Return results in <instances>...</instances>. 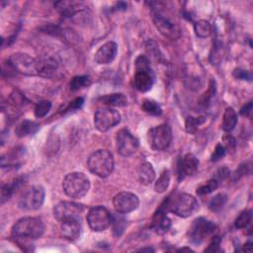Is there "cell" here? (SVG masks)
Returning <instances> with one entry per match:
<instances>
[{
  "mask_svg": "<svg viewBox=\"0 0 253 253\" xmlns=\"http://www.w3.org/2000/svg\"><path fill=\"white\" fill-rule=\"evenodd\" d=\"M39 129H40V125L37 124L36 122L24 120L16 126L15 134L19 138H25L36 134L39 131Z\"/></svg>",
  "mask_w": 253,
  "mask_h": 253,
  "instance_id": "cell-21",
  "label": "cell"
},
{
  "mask_svg": "<svg viewBox=\"0 0 253 253\" xmlns=\"http://www.w3.org/2000/svg\"><path fill=\"white\" fill-rule=\"evenodd\" d=\"M140 200L137 195L130 192H121L113 199V206L118 214H129L138 209Z\"/></svg>",
  "mask_w": 253,
  "mask_h": 253,
  "instance_id": "cell-13",
  "label": "cell"
},
{
  "mask_svg": "<svg viewBox=\"0 0 253 253\" xmlns=\"http://www.w3.org/2000/svg\"><path fill=\"white\" fill-rule=\"evenodd\" d=\"M64 193L72 199L83 198L90 189V181L82 172L68 173L63 182Z\"/></svg>",
  "mask_w": 253,
  "mask_h": 253,
  "instance_id": "cell-4",
  "label": "cell"
},
{
  "mask_svg": "<svg viewBox=\"0 0 253 253\" xmlns=\"http://www.w3.org/2000/svg\"><path fill=\"white\" fill-rule=\"evenodd\" d=\"M136 71H144V72H150L154 73L152 66H151V61L146 56H140L136 60Z\"/></svg>",
  "mask_w": 253,
  "mask_h": 253,
  "instance_id": "cell-35",
  "label": "cell"
},
{
  "mask_svg": "<svg viewBox=\"0 0 253 253\" xmlns=\"http://www.w3.org/2000/svg\"><path fill=\"white\" fill-rule=\"evenodd\" d=\"M229 175H230V171L228 170V168L222 167V168H220V169L218 170L216 179H217L218 181H220V180H224V179L228 178Z\"/></svg>",
  "mask_w": 253,
  "mask_h": 253,
  "instance_id": "cell-43",
  "label": "cell"
},
{
  "mask_svg": "<svg viewBox=\"0 0 253 253\" xmlns=\"http://www.w3.org/2000/svg\"><path fill=\"white\" fill-rule=\"evenodd\" d=\"M237 124V114L235 110L231 107L225 109L222 117L221 128L224 132H231Z\"/></svg>",
  "mask_w": 253,
  "mask_h": 253,
  "instance_id": "cell-23",
  "label": "cell"
},
{
  "mask_svg": "<svg viewBox=\"0 0 253 253\" xmlns=\"http://www.w3.org/2000/svg\"><path fill=\"white\" fill-rule=\"evenodd\" d=\"M155 82L154 73L144 72V71H136L134 77V86L140 92H148L153 88Z\"/></svg>",
  "mask_w": 253,
  "mask_h": 253,
  "instance_id": "cell-20",
  "label": "cell"
},
{
  "mask_svg": "<svg viewBox=\"0 0 253 253\" xmlns=\"http://www.w3.org/2000/svg\"><path fill=\"white\" fill-rule=\"evenodd\" d=\"M117 54V44L115 42H108L99 48L94 59L98 64H109L116 59Z\"/></svg>",
  "mask_w": 253,
  "mask_h": 253,
  "instance_id": "cell-17",
  "label": "cell"
},
{
  "mask_svg": "<svg viewBox=\"0 0 253 253\" xmlns=\"http://www.w3.org/2000/svg\"><path fill=\"white\" fill-rule=\"evenodd\" d=\"M233 76L236 78V79H239V80H247V81H251L252 79V76H251V73L247 70H244V69H241V68H236L233 70Z\"/></svg>",
  "mask_w": 253,
  "mask_h": 253,
  "instance_id": "cell-40",
  "label": "cell"
},
{
  "mask_svg": "<svg viewBox=\"0 0 253 253\" xmlns=\"http://www.w3.org/2000/svg\"><path fill=\"white\" fill-rule=\"evenodd\" d=\"M10 100H11V102H12L15 106H17V107H19V106H24V105L27 104V102H28V100L26 99V97H25L19 90H14V91L11 93V95H10Z\"/></svg>",
  "mask_w": 253,
  "mask_h": 253,
  "instance_id": "cell-37",
  "label": "cell"
},
{
  "mask_svg": "<svg viewBox=\"0 0 253 253\" xmlns=\"http://www.w3.org/2000/svg\"><path fill=\"white\" fill-rule=\"evenodd\" d=\"M61 231L64 238L74 241L80 237L81 222L80 219L69 218L61 221Z\"/></svg>",
  "mask_w": 253,
  "mask_h": 253,
  "instance_id": "cell-16",
  "label": "cell"
},
{
  "mask_svg": "<svg viewBox=\"0 0 253 253\" xmlns=\"http://www.w3.org/2000/svg\"><path fill=\"white\" fill-rule=\"evenodd\" d=\"M206 119L204 117H199V118H193L189 117L186 121V130L188 133L194 134L197 131V128L199 126H201Z\"/></svg>",
  "mask_w": 253,
  "mask_h": 253,
  "instance_id": "cell-36",
  "label": "cell"
},
{
  "mask_svg": "<svg viewBox=\"0 0 253 253\" xmlns=\"http://www.w3.org/2000/svg\"><path fill=\"white\" fill-rule=\"evenodd\" d=\"M152 227L158 235L165 234L171 227V220L166 216L165 211L159 209L154 216Z\"/></svg>",
  "mask_w": 253,
  "mask_h": 253,
  "instance_id": "cell-19",
  "label": "cell"
},
{
  "mask_svg": "<svg viewBox=\"0 0 253 253\" xmlns=\"http://www.w3.org/2000/svg\"><path fill=\"white\" fill-rule=\"evenodd\" d=\"M99 100L110 107H125L128 104V98H126L123 93L108 94L102 96Z\"/></svg>",
  "mask_w": 253,
  "mask_h": 253,
  "instance_id": "cell-24",
  "label": "cell"
},
{
  "mask_svg": "<svg viewBox=\"0 0 253 253\" xmlns=\"http://www.w3.org/2000/svg\"><path fill=\"white\" fill-rule=\"evenodd\" d=\"M38 73L40 76L49 79H60L63 76V72L60 62L53 57L46 56L37 59Z\"/></svg>",
  "mask_w": 253,
  "mask_h": 253,
  "instance_id": "cell-12",
  "label": "cell"
},
{
  "mask_svg": "<svg viewBox=\"0 0 253 253\" xmlns=\"http://www.w3.org/2000/svg\"><path fill=\"white\" fill-rule=\"evenodd\" d=\"M163 211H169L181 218H188L199 209L197 199L187 193H172L160 207Z\"/></svg>",
  "mask_w": 253,
  "mask_h": 253,
  "instance_id": "cell-1",
  "label": "cell"
},
{
  "mask_svg": "<svg viewBox=\"0 0 253 253\" xmlns=\"http://www.w3.org/2000/svg\"><path fill=\"white\" fill-rule=\"evenodd\" d=\"M45 189L35 185L24 192L19 200V208L24 211H37L42 208L45 202Z\"/></svg>",
  "mask_w": 253,
  "mask_h": 253,
  "instance_id": "cell-9",
  "label": "cell"
},
{
  "mask_svg": "<svg viewBox=\"0 0 253 253\" xmlns=\"http://www.w3.org/2000/svg\"><path fill=\"white\" fill-rule=\"evenodd\" d=\"M84 210L85 207L83 205L73 202H61L55 207L54 216L61 222L62 221L69 218L80 219Z\"/></svg>",
  "mask_w": 253,
  "mask_h": 253,
  "instance_id": "cell-14",
  "label": "cell"
},
{
  "mask_svg": "<svg viewBox=\"0 0 253 253\" xmlns=\"http://www.w3.org/2000/svg\"><path fill=\"white\" fill-rule=\"evenodd\" d=\"M140 251H142V252H145V251L151 252V251H155V249H154V248H151V247H148V248H143V249H141Z\"/></svg>",
  "mask_w": 253,
  "mask_h": 253,
  "instance_id": "cell-47",
  "label": "cell"
},
{
  "mask_svg": "<svg viewBox=\"0 0 253 253\" xmlns=\"http://www.w3.org/2000/svg\"><path fill=\"white\" fill-rule=\"evenodd\" d=\"M240 114L242 116H245V117H251V114H252V101H249L246 105H244L241 109H240Z\"/></svg>",
  "mask_w": 253,
  "mask_h": 253,
  "instance_id": "cell-44",
  "label": "cell"
},
{
  "mask_svg": "<svg viewBox=\"0 0 253 253\" xmlns=\"http://www.w3.org/2000/svg\"><path fill=\"white\" fill-rule=\"evenodd\" d=\"M216 93V82L215 80H211L208 90L199 98V105L203 108H207Z\"/></svg>",
  "mask_w": 253,
  "mask_h": 253,
  "instance_id": "cell-31",
  "label": "cell"
},
{
  "mask_svg": "<svg viewBox=\"0 0 253 253\" xmlns=\"http://www.w3.org/2000/svg\"><path fill=\"white\" fill-rule=\"evenodd\" d=\"M114 164L113 155L106 150L93 153L87 160L89 171L101 178H106L113 172Z\"/></svg>",
  "mask_w": 253,
  "mask_h": 253,
  "instance_id": "cell-3",
  "label": "cell"
},
{
  "mask_svg": "<svg viewBox=\"0 0 253 253\" xmlns=\"http://www.w3.org/2000/svg\"><path fill=\"white\" fill-rule=\"evenodd\" d=\"M45 223L38 217H26L20 219L12 226L11 233L17 241H28L40 238L45 232Z\"/></svg>",
  "mask_w": 253,
  "mask_h": 253,
  "instance_id": "cell-2",
  "label": "cell"
},
{
  "mask_svg": "<svg viewBox=\"0 0 253 253\" xmlns=\"http://www.w3.org/2000/svg\"><path fill=\"white\" fill-rule=\"evenodd\" d=\"M251 248H252V242H247V243H245L244 244V246H243V250H245V251H251Z\"/></svg>",
  "mask_w": 253,
  "mask_h": 253,
  "instance_id": "cell-46",
  "label": "cell"
},
{
  "mask_svg": "<svg viewBox=\"0 0 253 253\" xmlns=\"http://www.w3.org/2000/svg\"><path fill=\"white\" fill-rule=\"evenodd\" d=\"M194 31L199 38H208L212 35L213 29L211 24L206 20H199L194 25Z\"/></svg>",
  "mask_w": 253,
  "mask_h": 253,
  "instance_id": "cell-26",
  "label": "cell"
},
{
  "mask_svg": "<svg viewBox=\"0 0 253 253\" xmlns=\"http://www.w3.org/2000/svg\"><path fill=\"white\" fill-rule=\"evenodd\" d=\"M89 227L93 231H104L113 222V217L103 206L93 207L88 211L86 217Z\"/></svg>",
  "mask_w": 253,
  "mask_h": 253,
  "instance_id": "cell-8",
  "label": "cell"
},
{
  "mask_svg": "<svg viewBox=\"0 0 253 253\" xmlns=\"http://www.w3.org/2000/svg\"><path fill=\"white\" fill-rule=\"evenodd\" d=\"M180 251H192V249H190V248H181Z\"/></svg>",
  "mask_w": 253,
  "mask_h": 253,
  "instance_id": "cell-48",
  "label": "cell"
},
{
  "mask_svg": "<svg viewBox=\"0 0 253 253\" xmlns=\"http://www.w3.org/2000/svg\"><path fill=\"white\" fill-rule=\"evenodd\" d=\"M91 84L90 77L87 75H77L74 76L69 82V88L71 91H78L80 89L86 88Z\"/></svg>",
  "mask_w": 253,
  "mask_h": 253,
  "instance_id": "cell-28",
  "label": "cell"
},
{
  "mask_svg": "<svg viewBox=\"0 0 253 253\" xmlns=\"http://www.w3.org/2000/svg\"><path fill=\"white\" fill-rule=\"evenodd\" d=\"M225 153H226V152H225L223 146L221 145V144H218V145L216 146V149H215V151H214L212 157H211V160H212L213 162L219 161L220 159H221V158L225 156Z\"/></svg>",
  "mask_w": 253,
  "mask_h": 253,
  "instance_id": "cell-39",
  "label": "cell"
},
{
  "mask_svg": "<svg viewBox=\"0 0 253 253\" xmlns=\"http://www.w3.org/2000/svg\"><path fill=\"white\" fill-rule=\"evenodd\" d=\"M83 102H84L83 98H81V97L76 98L75 100L70 102V104L66 107L64 112H70V111H73V110H77L78 108H80L83 105Z\"/></svg>",
  "mask_w": 253,
  "mask_h": 253,
  "instance_id": "cell-42",
  "label": "cell"
},
{
  "mask_svg": "<svg viewBox=\"0 0 253 253\" xmlns=\"http://www.w3.org/2000/svg\"><path fill=\"white\" fill-rule=\"evenodd\" d=\"M142 108L146 113L152 116H160L162 114V109L160 105L157 101L152 99L144 100L142 104Z\"/></svg>",
  "mask_w": 253,
  "mask_h": 253,
  "instance_id": "cell-29",
  "label": "cell"
},
{
  "mask_svg": "<svg viewBox=\"0 0 253 253\" xmlns=\"http://www.w3.org/2000/svg\"><path fill=\"white\" fill-rule=\"evenodd\" d=\"M138 177L142 184L150 185L156 179V171L149 162H144L138 167Z\"/></svg>",
  "mask_w": 253,
  "mask_h": 253,
  "instance_id": "cell-22",
  "label": "cell"
},
{
  "mask_svg": "<svg viewBox=\"0 0 253 253\" xmlns=\"http://www.w3.org/2000/svg\"><path fill=\"white\" fill-rule=\"evenodd\" d=\"M226 202V195L225 194H218L215 197L212 198V200L209 203V209L213 212H219L222 209Z\"/></svg>",
  "mask_w": 253,
  "mask_h": 253,
  "instance_id": "cell-33",
  "label": "cell"
},
{
  "mask_svg": "<svg viewBox=\"0 0 253 253\" xmlns=\"http://www.w3.org/2000/svg\"><path fill=\"white\" fill-rule=\"evenodd\" d=\"M7 64L17 73L27 76L39 75L37 59L24 53H16L11 55L7 60Z\"/></svg>",
  "mask_w": 253,
  "mask_h": 253,
  "instance_id": "cell-5",
  "label": "cell"
},
{
  "mask_svg": "<svg viewBox=\"0 0 253 253\" xmlns=\"http://www.w3.org/2000/svg\"><path fill=\"white\" fill-rule=\"evenodd\" d=\"M23 182H24V177H18L13 181L3 185L1 189V204H4L6 201H8L11 198V196L15 193V191L18 188H20Z\"/></svg>",
  "mask_w": 253,
  "mask_h": 253,
  "instance_id": "cell-25",
  "label": "cell"
},
{
  "mask_svg": "<svg viewBox=\"0 0 253 253\" xmlns=\"http://www.w3.org/2000/svg\"><path fill=\"white\" fill-rule=\"evenodd\" d=\"M126 7H128V5H126L125 2H119L116 4L117 10H126Z\"/></svg>",
  "mask_w": 253,
  "mask_h": 253,
  "instance_id": "cell-45",
  "label": "cell"
},
{
  "mask_svg": "<svg viewBox=\"0 0 253 253\" xmlns=\"http://www.w3.org/2000/svg\"><path fill=\"white\" fill-rule=\"evenodd\" d=\"M199 166V159L193 154H187L179 163V177L183 179L196 173Z\"/></svg>",
  "mask_w": 253,
  "mask_h": 253,
  "instance_id": "cell-18",
  "label": "cell"
},
{
  "mask_svg": "<svg viewBox=\"0 0 253 253\" xmlns=\"http://www.w3.org/2000/svg\"><path fill=\"white\" fill-rule=\"evenodd\" d=\"M116 143L118 153L124 158L133 156L140 147L139 140L126 129H122L117 133Z\"/></svg>",
  "mask_w": 253,
  "mask_h": 253,
  "instance_id": "cell-11",
  "label": "cell"
},
{
  "mask_svg": "<svg viewBox=\"0 0 253 253\" xmlns=\"http://www.w3.org/2000/svg\"><path fill=\"white\" fill-rule=\"evenodd\" d=\"M170 184V172L169 170L165 169L161 172L160 176L157 180L155 184V190L157 193H163L165 192Z\"/></svg>",
  "mask_w": 253,
  "mask_h": 253,
  "instance_id": "cell-27",
  "label": "cell"
},
{
  "mask_svg": "<svg viewBox=\"0 0 253 253\" xmlns=\"http://www.w3.org/2000/svg\"><path fill=\"white\" fill-rule=\"evenodd\" d=\"M221 237L219 236H215L211 242V244L209 245V247L205 250V251H211V252H218L221 250V247H220V244H221Z\"/></svg>",
  "mask_w": 253,
  "mask_h": 253,
  "instance_id": "cell-41",
  "label": "cell"
},
{
  "mask_svg": "<svg viewBox=\"0 0 253 253\" xmlns=\"http://www.w3.org/2000/svg\"><path fill=\"white\" fill-rule=\"evenodd\" d=\"M154 23L158 30L165 38L170 40H176L180 37L179 27L168 17L162 15L159 12H157L154 16Z\"/></svg>",
  "mask_w": 253,
  "mask_h": 253,
  "instance_id": "cell-15",
  "label": "cell"
},
{
  "mask_svg": "<svg viewBox=\"0 0 253 253\" xmlns=\"http://www.w3.org/2000/svg\"><path fill=\"white\" fill-rule=\"evenodd\" d=\"M121 122V114L112 108H103L94 114L95 128L101 132H108Z\"/></svg>",
  "mask_w": 253,
  "mask_h": 253,
  "instance_id": "cell-10",
  "label": "cell"
},
{
  "mask_svg": "<svg viewBox=\"0 0 253 253\" xmlns=\"http://www.w3.org/2000/svg\"><path fill=\"white\" fill-rule=\"evenodd\" d=\"M149 142L154 151L162 152L167 150L172 142L170 126L166 124H162L151 129L149 131Z\"/></svg>",
  "mask_w": 253,
  "mask_h": 253,
  "instance_id": "cell-7",
  "label": "cell"
},
{
  "mask_svg": "<svg viewBox=\"0 0 253 253\" xmlns=\"http://www.w3.org/2000/svg\"><path fill=\"white\" fill-rule=\"evenodd\" d=\"M251 220H252V211L250 209L244 210L240 213V215L235 220L234 225L236 228H239V229L245 228L251 222Z\"/></svg>",
  "mask_w": 253,
  "mask_h": 253,
  "instance_id": "cell-30",
  "label": "cell"
},
{
  "mask_svg": "<svg viewBox=\"0 0 253 253\" xmlns=\"http://www.w3.org/2000/svg\"><path fill=\"white\" fill-rule=\"evenodd\" d=\"M218 187H219V181H218L216 178H213V179L207 181L205 184L201 185V186L197 189V194H198L199 196L208 195V194L214 192Z\"/></svg>",
  "mask_w": 253,
  "mask_h": 253,
  "instance_id": "cell-32",
  "label": "cell"
},
{
  "mask_svg": "<svg viewBox=\"0 0 253 253\" xmlns=\"http://www.w3.org/2000/svg\"><path fill=\"white\" fill-rule=\"evenodd\" d=\"M223 141V148L225 150V152H228L230 154L234 153L235 149H236V142H235V139L230 136V135H225L222 139Z\"/></svg>",
  "mask_w": 253,
  "mask_h": 253,
  "instance_id": "cell-38",
  "label": "cell"
},
{
  "mask_svg": "<svg viewBox=\"0 0 253 253\" xmlns=\"http://www.w3.org/2000/svg\"><path fill=\"white\" fill-rule=\"evenodd\" d=\"M216 231L217 225L213 221L205 218H198L191 225L189 231L190 241L194 244L199 245L208 238L214 237Z\"/></svg>",
  "mask_w": 253,
  "mask_h": 253,
  "instance_id": "cell-6",
  "label": "cell"
},
{
  "mask_svg": "<svg viewBox=\"0 0 253 253\" xmlns=\"http://www.w3.org/2000/svg\"><path fill=\"white\" fill-rule=\"evenodd\" d=\"M51 109H52V102L48 100H43L36 105L34 113L37 118H44L49 114Z\"/></svg>",
  "mask_w": 253,
  "mask_h": 253,
  "instance_id": "cell-34",
  "label": "cell"
}]
</instances>
